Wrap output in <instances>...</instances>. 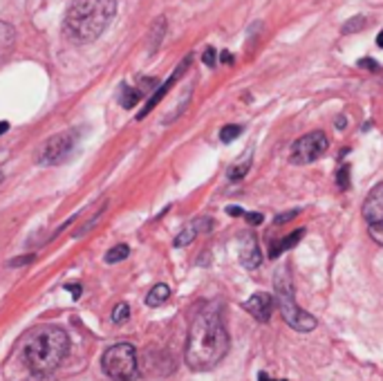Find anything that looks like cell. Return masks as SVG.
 <instances>
[{
	"instance_id": "35",
	"label": "cell",
	"mask_w": 383,
	"mask_h": 381,
	"mask_svg": "<svg viewBox=\"0 0 383 381\" xmlns=\"http://www.w3.org/2000/svg\"><path fill=\"white\" fill-rule=\"evenodd\" d=\"M30 381H43L41 377H36V379H30Z\"/></svg>"
},
{
	"instance_id": "28",
	"label": "cell",
	"mask_w": 383,
	"mask_h": 381,
	"mask_svg": "<svg viewBox=\"0 0 383 381\" xmlns=\"http://www.w3.org/2000/svg\"><path fill=\"white\" fill-rule=\"evenodd\" d=\"M226 213H229V215H238V218H240V215H244L247 211H244L242 206H233V204H231V206H226Z\"/></svg>"
},
{
	"instance_id": "9",
	"label": "cell",
	"mask_w": 383,
	"mask_h": 381,
	"mask_svg": "<svg viewBox=\"0 0 383 381\" xmlns=\"http://www.w3.org/2000/svg\"><path fill=\"white\" fill-rule=\"evenodd\" d=\"M188 65H190V56H186V59L184 61H181L179 65H177V68H175V72L173 74H170V79L168 81H164V83H161L159 85V88L155 90V92H152V97L148 99V103H146V106H143V110L137 114V119H143V117H146V114L152 110V108H155L157 106V103L161 101V99H164L166 97V94H168V90L170 88H173V85L181 79V74H184V70L188 68Z\"/></svg>"
},
{
	"instance_id": "13",
	"label": "cell",
	"mask_w": 383,
	"mask_h": 381,
	"mask_svg": "<svg viewBox=\"0 0 383 381\" xmlns=\"http://www.w3.org/2000/svg\"><path fill=\"white\" fill-rule=\"evenodd\" d=\"M303 236H305V229H296V231L287 233L285 238H280L278 242H274V245H271V251H269V256H271V258H278L280 254H285V251L294 249V247L303 240Z\"/></svg>"
},
{
	"instance_id": "21",
	"label": "cell",
	"mask_w": 383,
	"mask_h": 381,
	"mask_svg": "<svg viewBox=\"0 0 383 381\" xmlns=\"http://www.w3.org/2000/svg\"><path fill=\"white\" fill-rule=\"evenodd\" d=\"M249 166H251V161H242V166H233L231 170H229V179H233V182H238V179H242L247 175Z\"/></svg>"
},
{
	"instance_id": "19",
	"label": "cell",
	"mask_w": 383,
	"mask_h": 381,
	"mask_svg": "<svg viewBox=\"0 0 383 381\" xmlns=\"http://www.w3.org/2000/svg\"><path fill=\"white\" fill-rule=\"evenodd\" d=\"M242 135V126H235V123H229L222 130H220V139H222V144H231L235 137Z\"/></svg>"
},
{
	"instance_id": "33",
	"label": "cell",
	"mask_w": 383,
	"mask_h": 381,
	"mask_svg": "<svg viewBox=\"0 0 383 381\" xmlns=\"http://www.w3.org/2000/svg\"><path fill=\"white\" fill-rule=\"evenodd\" d=\"M7 128H9V123L7 121H0V135H3V132H7Z\"/></svg>"
},
{
	"instance_id": "1",
	"label": "cell",
	"mask_w": 383,
	"mask_h": 381,
	"mask_svg": "<svg viewBox=\"0 0 383 381\" xmlns=\"http://www.w3.org/2000/svg\"><path fill=\"white\" fill-rule=\"evenodd\" d=\"M229 346H231V341H229L222 312L217 305H208L197 314L188 330L184 352L186 366L195 373H206L226 357Z\"/></svg>"
},
{
	"instance_id": "17",
	"label": "cell",
	"mask_w": 383,
	"mask_h": 381,
	"mask_svg": "<svg viewBox=\"0 0 383 381\" xmlns=\"http://www.w3.org/2000/svg\"><path fill=\"white\" fill-rule=\"evenodd\" d=\"M366 25H368V18L359 14V16L350 18V21L341 27V32H343V34H359L361 30H366Z\"/></svg>"
},
{
	"instance_id": "15",
	"label": "cell",
	"mask_w": 383,
	"mask_h": 381,
	"mask_svg": "<svg viewBox=\"0 0 383 381\" xmlns=\"http://www.w3.org/2000/svg\"><path fill=\"white\" fill-rule=\"evenodd\" d=\"M170 296V290H168V285L164 283H159L155 285L150 292H148V296H146V305L148 308H159V305H164Z\"/></svg>"
},
{
	"instance_id": "34",
	"label": "cell",
	"mask_w": 383,
	"mask_h": 381,
	"mask_svg": "<svg viewBox=\"0 0 383 381\" xmlns=\"http://www.w3.org/2000/svg\"><path fill=\"white\" fill-rule=\"evenodd\" d=\"M377 45H379V47H383V30H381V32H379V36H377Z\"/></svg>"
},
{
	"instance_id": "23",
	"label": "cell",
	"mask_w": 383,
	"mask_h": 381,
	"mask_svg": "<svg viewBox=\"0 0 383 381\" xmlns=\"http://www.w3.org/2000/svg\"><path fill=\"white\" fill-rule=\"evenodd\" d=\"M202 61H204V65H208V68H213L215 65V50L213 47H206L204 54H202Z\"/></svg>"
},
{
	"instance_id": "18",
	"label": "cell",
	"mask_w": 383,
	"mask_h": 381,
	"mask_svg": "<svg viewBox=\"0 0 383 381\" xmlns=\"http://www.w3.org/2000/svg\"><path fill=\"white\" fill-rule=\"evenodd\" d=\"M128 254H130L128 245H117V247H112V249H110L108 254H105V263L114 265V263H119V260H123V258H128Z\"/></svg>"
},
{
	"instance_id": "16",
	"label": "cell",
	"mask_w": 383,
	"mask_h": 381,
	"mask_svg": "<svg viewBox=\"0 0 383 381\" xmlns=\"http://www.w3.org/2000/svg\"><path fill=\"white\" fill-rule=\"evenodd\" d=\"M143 97V90H135V88H128V85H123V92H121V106L123 108H135L139 99Z\"/></svg>"
},
{
	"instance_id": "5",
	"label": "cell",
	"mask_w": 383,
	"mask_h": 381,
	"mask_svg": "<svg viewBox=\"0 0 383 381\" xmlns=\"http://www.w3.org/2000/svg\"><path fill=\"white\" fill-rule=\"evenodd\" d=\"M101 368L114 381H135L139 377L137 350L130 343H117V346L105 350Z\"/></svg>"
},
{
	"instance_id": "32",
	"label": "cell",
	"mask_w": 383,
	"mask_h": 381,
	"mask_svg": "<svg viewBox=\"0 0 383 381\" xmlns=\"http://www.w3.org/2000/svg\"><path fill=\"white\" fill-rule=\"evenodd\" d=\"M346 123H348V119H346V117H339V119H337V126H339L341 130H343V126H346Z\"/></svg>"
},
{
	"instance_id": "29",
	"label": "cell",
	"mask_w": 383,
	"mask_h": 381,
	"mask_svg": "<svg viewBox=\"0 0 383 381\" xmlns=\"http://www.w3.org/2000/svg\"><path fill=\"white\" fill-rule=\"evenodd\" d=\"M68 292H72V296H74V299H79V296H81V287H79V285H68Z\"/></svg>"
},
{
	"instance_id": "22",
	"label": "cell",
	"mask_w": 383,
	"mask_h": 381,
	"mask_svg": "<svg viewBox=\"0 0 383 381\" xmlns=\"http://www.w3.org/2000/svg\"><path fill=\"white\" fill-rule=\"evenodd\" d=\"M337 182L341 188H348L350 186V166L348 164H341L339 173H337Z\"/></svg>"
},
{
	"instance_id": "14",
	"label": "cell",
	"mask_w": 383,
	"mask_h": 381,
	"mask_svg": "<svg viewBox=\"0 0 383 381\" xmlns=\"http://www.w3.org/2000/svg\"><path fill=\"white\" fill-rule=\"evenodd\" d=\"M14 45H16V30L9 23L0 21V63L12 54Z\"/></svg>"
},
{
	"instance_id": "31",
	"label": "cell",
	"mask_w": 383,
	"mask_h": 381,
	"mask_svg": "<svg viewBox=\"0 0 383 381\" xmlns=\"http://www.w3.org/2000/svg\"><path fill=\"white\" fill-rule=\"evenodd\" d=\"M258 381H271V379L267 377V373H260V375H258ZM278 381H287V379H278Z\"/></svg>"
},
{
	"instance_id": "24",
	"label": "cell",
	"mask_w": 383,
	"mask_h": 381,
	"mask_svg": "<svg viewBox=\"0 0 383 381\" xmlns=\"http://www.w3.org/2000/svg\"><path fill=\"white\" fill-rule=\"evenodd\" d=\"M359 68L370 70V72H377V70H379V63L372 61V59H361V61H359Z\"/></svg>"
},
{
	"instance_id": "2",
	"label": "cell",
	"mask_w": 383,
	"mask_h": 381,
	"mask_svg": "<svg viewBox=\"0 0 383 381\" xmlns=\"http://www.w3.org/2000/svg\"><path fill=\"white\" fill-rule=\"evenodd\" d=\"M70 352V339L65 330L56 326H43L32 332L23 348V364L36 377L50 375L56 370Z\"/></svg>"
},
{
	"instance_id": "4",
	"label": "cell",
	"mask_w": 383,
	"mask_h": 381,
	"mask_svg": "<svg viewBox=\"0 0 383 381\" xmlns=\"http://www.w3.org/2000/svg\"><path fill=\"white\" fill-rule=\"evenodd\" d=\"M274 285H276V301H278V308H280V314L285 323L290 328H294L296 332H312L319 326V321H316L310 312H305L303 308H299V303L294 299V285L290 281V274L283 267V269L276 274L274 278Z\"/></svg>"
},
{
	"instance_id": "10",
	"label": "cell",
	"mask_w": 383,
	"mask_h": 381,
	"mask_svg": "<svg viewBox=\"0 0 383 381\" xmlns=\"http://www.w3.org/2000/svg\"><path fill=\"white\" fill-rule=\"evenodd\" d=\"M242 308L251 314L256 321L267 323L271 319V312H274V296L271 294H267V292H256L253 296L242 305Z\"/></svg>"
},
{
	"instance_id": "7",
	"label": "cell",
	"mask_w": 383,
	"mask_h": 381,
	"mask_svg": "<svg viewBox=\"0 0 383 381\" xmlns=\"http://www.w3.org/2000/svg\"><path fill=\"white\" fill-rule=\"evenodd\" d=\"M363 218H366L370 238L383 247V182L368 193L366 204H363Z\"/></svg>"
},
{
	"instance_id": "8",
	"label": "cell",
	"mask_w": 383,
	"mask_h": 381,
	"mask_svg": "<svg viewBox=\"0 0 383 381\" xmlns=\"http://www.w3.org/2000/svg\"><path fill=\"white\" fill-rule=\"evenodd\" d=\"M72 148H74V135L72 132H59V135L50 137L41 146L36 159H38V164H43V166L61 164V161L72 152Z\"/></svg>"
},
{
	"instance_id": "20",
	"label": "cell",
	"mask_w": 383,
	"mask_h": 381,
	"mask_svg": "<svg viewBox=\"0 0 383 381\" xmlns=\"http://www.w3.org/2000/svg\"><path fill=\"white\" fill-rule=\"evenodd\" d=\"M128 317H130V308L126 303H119L117 308H114V312H112V321L114 323H126Z\"/></svg>"
},
{
	"instance_id": "27",
	"label": "cell",
	"mask_w": 383,
	"mask_h": 381,
	"mask_svg": "<svg viewBox=\"0 0 383 381\" xmlns=\"http://www.w3.org/2000/svg\"><path fill=\"white\" fill-rule=\"evenodd\" d=\"M34 260V254H30V256H23V258H14L12 263H9V265H12V267H21V265H27V263H32Z\"/></svg>"
},
{
	"instance_id": "6",
	"label": "cell",
	"mask_w": 383,
	"mask_h": 381,
	"mask_svg": "<svg viewBox=\"0 0 383 381\" xmlns=\"http://www.w3.org/2000/svg\"><path fill=\"white\" fill-rule=\"evenodd\" d=\"M328 146H330V139L323 130L308 132V135H303L301 139L294 141L290 159H292V164H296V166H308L319 157H323Z\"/></svg>"
},
{
	"instance_id": "3",
	"label": "cell",
	"mask_w": 383,
	"mask_h": 381,
	"mask_svg": "<svg viewBox=\"0 0 383 381\" xmlns=\"http://www.w3.org/2000/svg\"><path fill=\"white\" fill-rule=\"evenodd\" d=\"M117 3L114 0H74L65 16V34L76 43H90L108 30Z\"/></svg>"
},
{
	"instance_id": "11",
	"label": "cell",
	"mask_w": 383,
	"mask_h": 381,
	"mask_svg": "<svg viewBox=\"0 0 383 381\" xmlns=\"http://www.w3.org/2000/svg\"><path fill=\"white\" fill-rule=\"evenodd\" d=\"M262 263L260 245H258L253 233H242L240 238V265L244 269H258Z\"/></svg>"
},
{
	"instance_id": "26",
	"label": "cell",
	"mask_w": 383,
	"mask_h": 381,
	"mask_svg": "<svg viewBox=\"0 0 383 381\" xmlns=\"http://www.w3.org/2000/svg\"><path fill=\"white\" fill-rule=\"evenodd\" d=\"M244 218H247V222L249 224H262V220H265V218H262V213H244Z\"/></svg>"
},
{
	"instance_id": "12",
	"label": "cell",
	"mask_w": 383,
	"mask_h": 381,
	"mask_svg": "<svg viewBox=\"0 0 383 381\" xmlns=\"http://www.w3.org/2000/svg\"><path fill=\"white\" fill-rule=\"evenodd\" d=\"M211 229H213V220L211 218H197V220L190 222L184 231H181L177 238H175V247H186L195 240L197 233H208Z\"/></svg>"
},
{
	"instance_id": "30",
	"label": "cell",
	"mask_w": 383,
	"mask_h": 381,
	"mask_svg": "<svg viewBox=\"0 0 383 381\" xmlns=\"http://www.w3.org/2000/svg\"><path fill=\"white\" fill-rule=\"evenodd\" d=\"M222 61H224V63H233V56L229 54V52H222Z\"/></svg>"
},
{
	"instance_id": "25",
	"label": "cell",
	"mask_w": 383,
	"mask_h": 381,
	"mask_svg": "<svg viewBox=\"0 0 383 381\" xmlns=\"http://www.w3.org/2000/svg\"><path fill=\"white\" fill-rule=\"evenodd\" d=\"M301 211H299V209H294V211H287V213H283V215H278V218H276V220H274V224H285L287 220H292V218L294 215H299Z\"/></svg>"
}]
</instances>
